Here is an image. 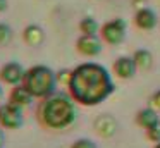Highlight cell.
Listing matches in <instances>:
<instances>
[{"label":"cell","instance_id":"7c38bea8","mask_svg":"<svg viewBox=\"0 0 160 148\" xmlns=\"http://www.w3.org/2000/svg\"><path fill=\"white\" fill-rule=\"evenodd\" d=\"M9 102L21 107V109H24V107H28L33 102V96L22 84H18V86H12V91L9 95Z\"/></svg>","mask_w":160,"mask_h":148},{"label":"cell","instance_id":"ac0fdd59","mask_svg":"<svg viewBox=\"0 0 160 148\" xmlns=\"http://www.w3.org/2000/svg\"><path fill=\"white\" fill-rule=\"evenodd\" d=\"M146 138H148L152 143H160V126H155L152 129H146Z\"/></svg>","mask_w":160,"mask_h":148},{"label":"cell","instance_id":"8992f818","mask_svg":"<svg viewBox=\"0 0 160 148\" xmlns=\"http://www.w3.org/2000/svg\"><path fill=\"white\" fill-rule=\"evenodd\" d=\"M26 76V69L19 62H7L0 69V81L9 86H18L22 84Z\"/></svg>","mask_w":160,"mask_h":148},{"label":"cell","instance_id":"277c9868","mask_svg":"<svg viewBox=\"0 0 160 148\" xmlns=\"http://www.w3.org/2000/svg\"><path fill=\"white\" fill-rule=\"evenodd\" d=\"M0 126L4 129H19L22 126V109L7 102L0 105Z\"/></svg>","mask_w":160,"mask_h":148},{"label":"cell","instance_id":"7402d4cb","mask_svg":"<svg viewBox=\"0 0 160 148\" xmlns=\"http://www.w3.org/2000/svg\"><path fill=\"white\" fill-rule=\"evenodd\" d=\"M7 9V0H0V12H4Z\"/></svg>","mask_w":160,"mask_h":148},{"label":"cell","instance_id":"d6986e66","mask_svg":"<svg viewBox=\"0 0 160 148\" xmlns=\"http://www.w3.org/2000/svg\"><path fill=\"white\" fill-rule=\"evenodd\" d=\"M69 79H71V71H60L57 72V83L60 84H69Z\"/></svg>","mask_w":160,"mask_h":148},{"label":"cell","instance_id":"44dd1931","mask_svg":"<svg viewBox=\"0 0 160 148\" xmlns=\"http://www.w3.org/2000/svg\"><path fill=\"white\" fill-rule=\"evenodd\" d=\"M5 146V134H4V127L0 126V148Z\"/></svg>","mask_w":160,"mask_h":148},{"label":"cell","instance_id":"e0dca14e","mask_svg":"<svg viewBox=\"0 0 160 148\" xmlns=\"http://www.w3.org/2000/svg\"><path fill=\"white\" fill-rule=\"evenodd\" d=\"M71 148H97V143L88 140V138H79L71 145Z\"/></svg>","mask_w":160,"mask_h":148},{"label":"cell","instance_id":"4fadbf2b","mask_svg":"<svg viewBox=\"0 0 160 148\" xmlns=\"http://www.w3.org/2000/svg\"><path fill=\"white\" fill-rule=\"evenodd\" d=\"M22 40H24L29 47H38V45H42L43 40H45V33H43V29L38 24H29V26H26L24 31H22Z\"/></svg>","mask_w":160,"mask_h":148},{"label":"cell","instance_id":"9c48e42d","mask_svg":"<svg viewBox=\"0 0 160 148\" xmlns=\"http://www.w3.org/2000/svg\"><path fill=\"white\" fill-rule=\"evenodd\" d=\"M95 131L103 138H110L117 131V120L110 114H102L95 119Z\"/></svg>","mask_w":160,"mask_h":148},{"label":"cell","instance_id":"52a82bcc","mask_svg":"<svg viewBox=\"0 0 160 148\" xmlns=\"http://www.w3.org/2000/svg\"><path fill=\"white\" fill-rule=\"evenodd\" d=\"M76 48L84 57H97L102 52V40L97 34H81L76 41Z\"/></svg>","mask_w":160,"mask_h":148},{"label":"cell","instance_id":"cb8c5ba5","mask_svg":"<svg viewBox=\"0 0 160 148\" xmlns=\"http://www.w3.org/2000/svg\"><path fill=\"white\" fill-rule=\"evenodd\" d=\"M0 83H2V81H0ZM2 93H4V91H2V84H0V98H2Z\"/></svg>","mask_w":160,"mask_h":148},{"label":"cell","instance_id":"8fae6325","mask_svg":"<svg viewBox=\"0 0 160 148\" xmlns=\"http://www.w3.org/2000/svg\"><path fill=\"white\" fill-rule=\"evenodd\" d=\"M134 23L139 29L143 31H152L153 28L157 26V16L152 9H139L134 16Z\"/></svg>","mask_w":160,"mask_h":148},{"label":"cell","instance_id":"d4e9b609","mask_svg":"<svg viewBox=\"0 0 160 148\" xmlns=\"http://www.w3.org/2000/svg\"><path fill=\"white\" fill-rule=\"evenodd\" d=\"M153 148H160V143H157V145H155V146H153Z\"/></svg>","mask_w":160,"mask_h":148},{"label":"cell","instance_id":"3957f363","mask_svg":"<svg viewBox=\"0 0 160 148\" xmlns=\"http://www.w3.org/2000/svg\"><path fill=\"white\" fill-rule=\"evenodd\" d=\"M22 86L31 93L33 98H47L48 95L55 93L57 72H53L48 65H33V67L26 69Z\"/></svg>","mask_w":160,"mask_h":148},{"label":"cell","instance_id":"5b68a950","mask_svg":"<svg viewBox=\"0 0 160 148\" xmlns=\"http://www.w3.org/2000/svg\"><path fill=\"white\" fill-rule=\"evenodd\" d=\"M102 40L108 45H119L126 38V23L122 19H114L108 21L102 26Z\"/></svg>","mask_w":160,"mask_h":148},{"label":"cell","instance_id":"ffe728a7","mask_svg":"<svg viewBox=\"0 0 160 148\" xmlns=\"http://www.w3.org/2000/svg\"><path fill=\"white\" fill-rule=\"evenodd\" d=\"M152 105H153V109H155V110H160V89L153 93V96H152Z\"/></svg>","mask_w":160,"mask_h":148},{"label":"cell","instance_id":"603a6c76","mask_svg":"<svg viewBox=\"0 0 160 148\" xmlns=\"http://www.w3.org/2000/svg\"><path fill=\"white\" fill-rule=\"evenodd\" d=\"M136 3H143V2H146V0H134Z\"/></svg>","mask_w":160,"mask_h":148},{"label":"cell","instance_id":"9a60e30c","mask_svg":"<svg viewBox=\"0 0 160 148\" xmlns=\"http://www.w3.org/2000/svg\"><path fill=\"white\" fill-rule=\"evenodd\" d=\"M79 31L83 34H97L98 31V23L93 17H84L79 23Z\"/></svg>","mask_w":160,"mask_h":148},{"label":"cell","instance_id":"2e32d148","mask_svg":"<svg viewBox=\"0 0 160 148\" xmlns=\"http://www.w3.org/2000/svg\"><path fill=\"white\" fill-rule=\"evenodd\" d=\"M12 40V29L9 24L0 23V45H7Z\"/></svg>","mask_w":160,"mask_h":148},{"label":"cell","instance_id":"30bf717a","mask_svg":"<svg viewBox=\"0 0 160 148\" xmlns=\"http://www.w3.org/2000/svg\"><path fill=\"white\" fill-rule=\"evenodd\" d=\"M136 124L146 131V129H152L155 126H160V117H158L155 109L146 107V109L138 110V114H136Z\"/></svg>","mask_w":160,"mask_h":148},{"label":"cell","instance_id":"5bb4252c","mask_svg":"<svg viewBox=\"0 0 160 148\" xmlns=\"http://www.w3.org/2000/svg\"><path fill=\"white\" fill-rule=\"evenodd\" d=\"M132 59H134L136 67L141 69V71H148V69L153 65V55L150 54L148 50H145V48L136 50L134 55H132Z\"/></svg>","mask_w":160,"mask_h":148},{"label":"cell","instance_id":"7a4b0ae2","mask_svg":"<svg viewBox=\"0 0 160 148\" xmlns=\"http://www.w3.org/2000/svg\"><path fill=\"white\" fill-rule=\"evenodd\" d=\"M76 102L66 93H52L42 98L36 109V119L45 129H66L76 120Z\"/></svg>","mask_w":160,"mask_h":148},{"label":"cell","instance_id":"ba28073f","mask_svg":"<svg viewBox=\"0 0 160 148\" xmlns=\"http://www.w3.org/2000/svg\"><path fill=\"white\" fill-rule=\"evenodd\" d=\"M136 71H138V67H136L132 57H119L117 60L114 62V74L121 79L134 78Z\"/></svg>","mask_w":160,"mask_h":148},{"label":"cell","instance_id":"6da1fadb","mask_svg":"<svg viewBox=\"0 0 160 148\" xmlns=\"http://www.w3.org/2000/svg\"><path fill=\"white\" fill-rule=\"evenodd\" d=\"M71 98L84 107H95L114 93V83L108 71L97 62H84L71 71L67 84Z\"/></svg>","mask_w":160,"mask_h":148}]
</instances>
